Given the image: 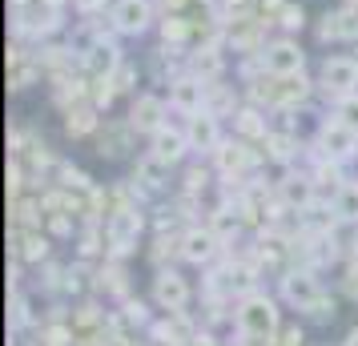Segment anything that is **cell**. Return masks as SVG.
Returning a JSON list of instances; mask_svg holds the SVG:
<instances>
[{"label": "cell", "instance_id": "1", "mask_svg": "<svg viewBox=\"0 0 358 346\" xmlns=\"http://www.w3.org/2000/svg\"><path fill=\"white\" fill-rule=\"evenodd\" d=\"M238 326H242L245 338H254V343H270L274 338V330H278V306H274V298H266V294H245L242 298V306H238Z\"/></svg>", "mask_w": 358, "mask_h": 346}, {"label": "cell", "instance_id": "2", "mask_svg": "<svg viewBox=\"0 0 358 346\" xmlns=\"http://www.w3.org/2000/svg\"><path fill=\"white\" fill-rule=\"evenodd\" d=\"M314 33L322 45H358V4L342 0L338 8H326L314 24Z\"/></svg>", "mask_w": 358, "mask_h": 346}, {"label": "cell", "instance_id": "3", "mask_svg": "<svg viewBox=\"0 0 358 346\" xmlns=\"http://www.w3.org/2000/svg\"><path fill=\"white\" fill-rule=\"evenodd\" d=\"M141 226H145V217H141V210H137V206H129V210H117V214L105 217V242H109V254H113V258L133 254Z\"/></svg>", "mask_w": 358, "mask_h": 346}, {"label": "cell", "instance_id": "4", "mask_svg": "<svg viewBox=\"0 0 358 346\" xmlns=\"http://www.w3.org/2000/svg\"><path fill=\"white\" fill-rule=\"evenodd\" d=\"M318 89H322V93H330V97L358 93V57H346V52L326 57L322 69H318Z\"/></svg>", "mask_w": 358, "mask_h": 346}, {"label": "cell", "instance_id": "5", "mask_svg": "<svg viewBox=\"0 0 358 346\" xmlns=\"http://www.w3.org/2000/svg\"><path fill=\"white\" fill-rule=\"evenodd\" d=\"M262 65H266V73H274V77H290V73H302L306 69V52H302V45L294 36H278V41H266Z\"/></svg>", "mask_w": 358, "mask_h": 346}, {"label": "cell", "instance_id": "6", "mask_svg": "<svg viewBox=\"0 0 358 346\" xmlns=\"http://www.w3.org/2000/svg\"><path fill=\"white\" fill-rule=\"evenodd\" d=\"M109 20H113V33L141 36L153 24V0H113Z\"/></svg>", "mask_w": 358, "mask_h": 346}, {"label": "cell", "instance_id": "7", "mask_svg": "<svg viewBox=\"0 0 358 346\" xmlns=\"http://www.w3.org/2000/svg\"><path fill=\"white\" fill-rule=\"evenodd\" d=\"M169 109L178 117H194L206 109V81L197 73H181L169 81Z\"/></svg>", "mask_w": 358, "mask_h": 346}, {"label": "cell", "instance_id": "8", "mask_svg": "<svg viewBox=\"0 0 358 346\" xmlns=\"http://www.w3.org/2000/svg\"><path fill=\"white\" fill-rule=\"evenodd\" d=\"M318 153L334 157V161H350L358 153V133L346 129L338 117H326L322 125H318Z\"/></svg>", "mask_w": 358, "mask_h": 346}, {"label": "cell", "instance_id": "9", "mask_svg": "<svg viewBox=\"0 0 358 346\" xmlns=\"http://www.w3.org/2000/svg\"><path fill=\"white\" fill-rule=\"evenodd\" d=\"M185 137H189V149H194V153H213V149L226 141V137H222V117L210 113V109L185 117Z\"/></svg>", "mask_w": 358, "mask_h": 346}, {"label": "cell", "instance_id": "10", "mask_svg": "<svg viewBox=\"0 0 358 346\" xmlns=\"http://www.w3.org/2000/svg\"><path fill=\"white\" fill-rule=\"evenodd\" d=\"M165 117H169V109H165L162 97H153V93H133V105H129V121L137 133H157L165 125Z\"/></svg>", "mask_w": 358, "mask_h": 346}, {"label": "cell", "instance_id": "11", "mask_svg": "<svg viewBox=\"0 0 358 346\" xmlns=\"http://www.w3.org/2000/svg\"><path fill=\"white\" fill-rule=\"evenodd\" d=\"M149 153H157L165 165H178L185 153H194L189 149V137H185V125H169L165 121L157 133H149Z\"/></svg>", "mask_w": 358, "mask_h": 346}, {"label": "cell", "instance_id": "12", "mask_svg": "<svg viewBox=\"0 0 358 346\" xmlns=\"http://www.w3.org/2000/svg\"><path fill=\"white\" fill-rule=\"evenodd\" d=\"M121 61H125V52L117 49L113 36H97V41L81 52V69L89 73V77H109Z\"/></svg>", "mask_w": 358, "mask_h": 346}, {"label": "cell", "instance_id": "13", "mask_svg": "<svg viewBox=\"0 0 358 346\" xmlns=\"http://www.w3.org/2000/svg\"><path fill=\"white\" fill-rule=\"evenodd\" d=\"M153 298H157V306L169 314L185 310V302H189V282L181 278L178 270H157V278H153Z\"/></svg>", "mask_w": 358, "mask_h": 346}, {"label": "cell", "instance_id": "14", "mask_svg": "<svg viewBox=\"0 0 358 346\" xmlns=\"http://www.w3.org/2000/svg\"><path fill=\"white\" fill-rule=\"evenodd\" d=\"M274 77V73H270ZM310 93H314V81L306 73H290V77H274V109L278 113H290L298 105H306Z\"/></svg>", "mask_w": 358, "mask_h": 346}, {"label": "cell", "instance_id": "15", "mask_svg": "<svg viewBox=\"0 0 358 346\" xmlns=\"http://www.w3.org/2000/svg\"><path fill=\"white\" fill-rule=\"evenodd\" d=\"M282 298L290 302L294 310H310V306L322 298V286H318V278H314L310 270H290V274L282 278Z\"/></svg>", "mask_w": 358, "mask_h": 346}, {"label": "cell", "instance_id": "16", "mask_svg": "<svg viewBox=\"0 0 358 346\" xmlns=\"http://www.w3.org/2000/svg\"><path fill=\"white\" fill-rule=\"evenodd\" d=\"M217 246H222V238L206 226H194V230H185L181 233V258L185 262H194V266H206V262H213L217 258Z\"/></svg>", "mask_w": 358, "mask_h": 346}, {"label": "cell", "instance_id": "17", "mask_svg": "<svg viewBox=\"0 0 358 346\" xmlns=\"http://www.w3.org/2000/svg\"><path fill=\"white\" fill-rule=\"evenodd\" d=\"M133 125L129 121H105V129H97V153L101 157H125L133 149Z\"/></svg>", "mask_w": 358, "mask_h": 346}, {"label": "cell", "instance_id": "18", "mask_svg": "<svg viewBox=\"0 0 358 346\" xmlns=\"http://www.w3.org/2000/svg\"><path fill=\"white\" fill-rule=\"evenodd\" d=\"M318 201V185H314V173H290L286 182H282V206H298V214L310 210Z\"/></svg>", "mask_w": 358, "mask_h": 346}, {"label": "cell", "instance_id": "19", "mask_svg": "<svg viewBox=\"0 0 358 346\" xmlns=\"http://www.w3.org/2000/svg\"><path fill=\"white\" fill-rule=\"evenodd\" d=\"M169 169H173V165H165L157 153H145V157H137V165H133V182L141 185L145 194H157V189H165V182H169Z\"/></svg>", "mask_w": 358, "mask_h": 346}, {"label": "cell", "instance_id": "20", "mask_svg": "<svg viewBox=\"0 0 358 346\" xmlns=\"http://www.w3.org/2000/svg\"><path fill=\"white\" fill-rule=\"evenodd\" d=\"M234 133H238L242 141L262 145V141H266V133H270L266 109H258V105H245V109H238V113H234Z\"/></svg>", "mask_w": 358, "mask_h": 346}, {"label": "cell", "instance_id": "21", "mask_svg": "<svg viewBox=\"0 0 358 346\" xmlns=\"http://www.w3.org/2000/svg\"><path fill=\"white\" fill-rule=\"evenodd\" d=\"M157 33H162L165 49H181V45H189V41H194V20L185 17V13H162Z\"/></svg>", "mask_w": 358, "mask_h": 346}, {"label": "cell", "instance_id": "22", "mask_svg": "<svg viewBox=\"0 0 358 346\" xmlns=\"http://www.w3.org/2000/svg\"><path fill=\"white\" fill-rule=\"evenodd\" d=\"M189 73H197L201 81H222V73H226L222 45H197V52L189 57Z\"/></svg>", "mask_w": 358, "mask_h": 346}, {"label": "cell", "instance_id": "23", "mask_svg": "<svg viewBox=\"0 0 358 346\" xmlns=\"http://www.w3.org/2000/svg\"><path fill=\"white\" fill-rule=\"evenodd\" d=\"M101 109H93L89 101H81V105H73V109H65V133L69 137H89V133L101 129Z\"/></svg>", "mask_w": 358, "mask_h": 346}, {"label": "cell", "instance_id": "24", "mask_svg": "<svg viewBox=\"0 0 358 346\" xmlns=\"http://www.w3.org/2000/svg\"><path fill=\"white\" fill-rule=\"evenodd\" d=\"M262 149H266V161H294L298 157V137L286 129H270Z\"/></svg>", "mask_w": 358, "mask_h": 346}, {"label": "cell", "instance_id": "25", "mask_svg": "<svg viewBox=\"0 0 358 346\" xmlns=\"http://www.w3.org/2000/svg\"><path fill=\"white\" fill-rule=\"evenodd\" d=\"M242 210H238V206H217V210H213L210 214V230L217 233V238H222V242H229V238H234V233L242 230Z\"/></svg>", "mask_w": 358, "mask_h": 346}, {"label": "cell", "instance_id": "26", "mask_svg": "<svg viewBox=\"0 0 358 346\" xmlns=\"http://www.w3.org/2000/svg\"><path fill=\"white\" fill-rule=\"evenodd\" d=\"M330 206H334V214L342 217V222H358V182H346L330 198Z\"/></svg>", "mask_w": 358, "mask_h": 346}, {"label": "cell", "instance_id": "27", "mask_svg": "<svg viewBox=\"0 0 358 346\" xmlns=\"http://www.w3.org/2000/svg\"><path fill=\"white\" fill-rule=\"evenodd\" d=\"M274 24H278V29H282L286 36L302 33V29H306V8H302V4H294V0H286V4H282V13H278V20H274Z\"/></svg>", "mask_w": 358, "mask_h": 346}, {"label": "cell", "instance_id": "28", "mask_svg": "<svg viewBox=\"0 0 358 346\" xmlns=\"http://www.w3.org/2000/svg\"><path fill=\"white\" fill-rule=\"evenodd\" d=\"M113 97H117L113 77H89V105H93V109H109Z\"/></svg>", "mask_w": 358, "mask_h": 346}, {"label": "cell", "instance_id": "29", "mask_svg": "<svg viewBox=\"0 0 358 346\" xmlns=\"http://www.w3.org/2000/svg\"><path fill=\"white\" fill-rule=\"evenodd\" d=\"M334 117H338L346 129L358 133V93H346V97H334Z\"/></svg>", "mask_w": 358, "mask_h": 346}, {"label": "cell", "instance_id": "30", "mask_svg": "<svg viewBox=\"0 0 358 346\" xmlns=\"http://www.w3.org/2000/svg\"><path fill=\"white\" fill-rule=\"evenodd\" d=\"M109 77H113L117 93H137V65H133L129 57H125V61H121L113 73H109Z\"/></svg>", "mask_w": 358, "mask_h": 346}, {"label": "cell", "instance_id": "31", "mask_svg": "<svg viewBox=\"0 0 358 346\" xmlns=\"http://www.w3.org/2000/svg\"><path fill=\"white\" fill-rule=\"evenodd\" d=\"M206 189H210V169H206V165H194V169L185 173V194H189V198H201Z\"/></svg>", "mask_w": 358, "mask_h": 346}, {"label": "cell", "instance_id": "32", "mask_svg": "<svg viewBox=\"0 0 358 346\" xmlns=\"http://www.w3.org/2000/svg\"><path fill=\"white\" fill-rule=\"evenodd\" d=\"M73 8H77L81 17H93L97 8H105V0H73Z\"/></svg>", "mask_w": 358, "mask_h": 346}, {"label": "cell", "instance_id": "33", "mask_svg": "<svg viewBox=\"0 0 358 346\" xmlns=\"http://www.w3.org/2000/svg\"><path fill=\"white\" fill-rule=\"evenodd\" d=\"M125 318L129 322H145V306L141 302H125Z\"/></svg>", "mask_w": 358, "mask_h": 346}, {"label": "cell", "instance_id": "34", "mask_svg": "<svg viewBox=\"0 0 358 346\" xmlns=\"http://www.w3.org/2000/svg\"><path fill=\"white\" fill-rule=\"evenodd\" d=\"M346 346H358V330H350V334H346Z\"/></svg>", "mask_w": 358, "mask_h": 346}, {"label": "cell", "instance_id": "35", "mask_svg": "<svg viewBox=\"0 0 358 346\" xmlns=\"http://www.w3.org/2000/svg\"><path fill=\"white\" fill-rule=\"evenodd\" d=\"M350 4H358V0H350Z\"/></svg>", "mask_w": 358, "mask_h": 346}]
</instances>
